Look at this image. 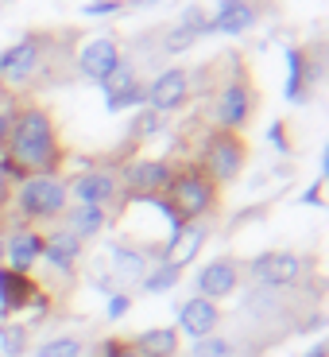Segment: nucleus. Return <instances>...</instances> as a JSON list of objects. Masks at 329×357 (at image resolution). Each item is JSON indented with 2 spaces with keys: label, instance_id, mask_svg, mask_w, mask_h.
I'll use <instances>...</instances> for the list:
<instances>
[{
  "label": "nucleus",
  "instance_id": "f257e3e1",
  "mask_svg": "<svg viewBox=\"0 0 329 357\" xmlns=\"http://www.w3.org/2000/svg\"><path fill=\"white\" fill-rule=\"evenodd\" d=\"M4 152L27 171V175H58L66 160V144L58 132V121L47 105L39 101H27L16 109L12 116V128L4 136Z\"/></svg>",
  "mask_w": 329,
  "mask_h": 357
},
{
  "label": "nucleus",
  "instance_id": "f03ea898",
  "mask_svg": "<svg viewBox=\"0 0 329 357\" xmlns=\"http://www.w3.org/2000/svg\"><path fill=\"white\" fill-rule=\"evenodd\" d=\"M58 54H63V47H54V31H27L24 39L0 51V86L16 89L27 82L47 86V78H54Z\"/></svg>",
  "mask_w": 329,
  "mask_h": 357
},
{
  "label": "nucleus",
  "instance_id": "7ed1b4c3",
  "mask_svg": "<svg viewBox=\"0 0 329 357\" xmlns=\"http://www.w3.org/2000/svg\"><path fill=\"white\" fill-rule=\"evenodd\" d=\"M12 206H16V218L24 225H51L66 214L70 206V190H66L63 175H31L27 183H19L16 195H12Z\"/></svg>",
  "mask_w": 329,
  "mask_h": 357
},
{
  "label": "nucleus",
  "instance_id": "20e7f679",
  "mask_svg": "<svg viewBox=\"0 0 329 357\" xmlns=\"http://www.w3.org/2000/svg\"><path fill=\"white\" fill-rule=\"evenodd\" d=\"M167 198L175 202V210L186 218V222H205V218H214L217 210H221V187L205 175V167L198 160L175 167Z\"/></svg>",
  "mask_w": 329,
  "mask_h": 357
},
{
  "label": "nucleus",
  "instance_id": "39448f33",
  "mask_svg": "<svg viewBox=\"0 0 329 357\" xmlns=\"http://www.w3.org/2000/svg\"><path fill=\"white\" fill-rule=\"evenodd\" d=\"M256 113H259V89L252 82L248 66L241 63L229 78H221V89L214 98V125L244 136V128L256 121Z\"/></svg>",
  "mask_w": 329,
  "mask_h": 357
},
{
  "label": "nucleus",
  "instance_id": "423d86ee",
  "mask_svg": "<svg viewBox=\"0 0 329 357\" xmlns=\"http://www.w3.org/2000/svg\"><path fill=\"white\" fill-rule=\"evenodd\" d=\"M248 160H252V148L241 132H229V128H217V125L205 132L198 163L205 167V175L214 178L217 187L236 183V178L244 175V167H248Z\"/></svg>",
  "mask_w": 329,
  "mask_h": 357
},
{
  "label": "nucleus",
  "instance_id": "0eeeda50",
  "mask_svg": "<svg viewBox=\"0 0 329 357\" xmlns=\"http://www.w3.org/2000/svg\"><path fill=\"white\" fill-rule=\"evenodd\" d=\"M244 276L256 287H267V291H291V287L306 276V260L291 249H271V252L252 257L248 264H244Z\"/></svg>",
  "mask_w": 329,
  "mask_h": 357
},
{
  "label": "nucleus",
  "instance_id": "6e6552de",
  "mask_svg": "<svg viewBox=\"0 0 329 357\" xmlns=\"http://www.w3.org/2000/svg\"><path fill=\"white\" fill-rule=\"evenodd\" d=\"M125 198H152V195H167L170 178H175V163L170 160H128L116 171Z\"/></svg>",
  "mask_w": 329,
  "mask_h": 357
},
{
  "label": "nucleus",
  "instance_id": "1a4fd4ad",
  "mask_svg": "<svg viewBox=\"0 0 329 357\" xmlns=\"http://www.w3.org/2000/svg\"><path fill=\"white\" fill-rule=\"evenodd\" d=\"M326 74V59H321V47L306 51V47H287V101L294 105H306L314 98V86Z\"/></svg>",
  "mask_w": 329,
  "mask_h": 357
},
{
  "label": "nucleus",
  "instance_id": "9d476101",
  "mask_svg": "<svg viewBox=\"0 0 329 357\" xmlns=\"http://www.w3.org/2000/svg\"><path fill=\"white\" fill-rule=\"evenodd\" d=\"M66 190H70V198L78 206H101V210H109L113 202H125V190H120V178H116L113 167L81 171V175H74L66 183Z\"/></svg>",
  "mask_w": 329,
  "mask_h": 357
},
{
  "label": "nucleus",
  "instance_id": "9b49d317",
  "mask_svg": "<svg viewBox=\"0 0 329 357\" xmlns=\"http://www.w3.org/2000/svg\"><path fill=\"white\" fill-rule=\"evenodd\" d=\"M120 63H125V51H120V39H113V36L89 39V43L74 54V70H78L81 78L97 82V86H105V82L120 70Z\"/></svg>",
  "mask_w": 329,
  "mask_h": 357
},
{
  "label": "nucleus",
  "instance_id": "f8f14e48",
  "mask_svg": "<svg viewBox=\"0 0 329 357\" xmlns=\"http://www.w3.org/2000/svg\"><path fill=\"white\" fill-rule=\"evenodd\" d=\"M244 280V264L236 257H214L209 264H202V272H198V295L202 299H209V303H221V299H229V295H236V287H241Z\"/></svg>",
  "mask_w": 329,
  "mask_h": 357
},
{
  "label": "nucleus",
  "instance_id": "ddd939ff",
  "mask_svg": "<svg viewBox=\"0 0 329 357\" xmlns=\"http://www.w3.org/2000/svg\"><path fill=\"white\" fill-rule=\"evenodd\" d=\"M190 89H194V82H190V70H182V66H167V70H159L152 82H147V105L155 109V113H178V109L190 101Z\"/></svg>",
  "mask_w": 329,
  "mask_h": 357
},
{
  "label": "nucleus",
  "instance_id": "4468645a",
  "mask_svg": "<svg viewBox=\"0 0 329 357\" xmlns=\"http://www.w3.org/2000/svg\"><path fill=\"white\" fill-rule=\"evenodd\" d=\"M101 89H105V113H125V109L147 105V82L136 74L132 59H125V63H120V70H116Z\"/></svg>",
  "mask_w": 329,
  "mask_h": 357
},
{
  "label": "nucleus",
  "instance_id": "2eb2a0df",
  "mask_svg": "<svg viewBox=\"0 0 329 357\" xmlns=\"http://www.w3.org/2000/svg\"><path fill=\"white\" fill-rule=\"evenodd\" d=\"M267 16V0H221L209 16L214 36H244Z\"/></svg>",
  "mask_w": 329,
  "mask_h": 357
},
{
  "label": "nucleus",
  "instance_id": "dca6fc26",
  "mask_svg": "<svg viewBox=\"0 0 329 357\" xmlns=\"http://www.w3.org/2000/svg\"><path fill=\"white\" fill-rule=\"evenodd\" d=\"M225 322V311L221 303H209V299H202V295H194V299H186V303L178 307V334H186V338H209V334L221 331Z\"/></svg>",
  "mask_w": 329,
  "mask_h": 357
},
{
  "label": "nucleus",
  "instance_id": "f3484780",
  "mask_svg": "<svg viewBox=\"0 0 329 357\" xmlns=\"http://www.w3.org/2000/svg\"><path fill=\"white\" fill-rule=\"evenodd\" d=\"M43 260V229L35 225H16L4 237V268L12 272H31Z\"/></svg>",
  "mask_w": 329,
  "mask_h": 357
},
{
  "label": "nucleus",
  "instance_id": "a211bd4d",
  "mask_svg": "<svg viewBox=\"0 0 329 357\" xmlns=\"http://www.w3.org/2000/svg\"><path fill=\"white\" fill-rule=\"evenodd\" d=\"M155 260H159L155 249H140V245H132V241H113L109 245V268H113V280H125V284H140Z\"/></svg>",
  "mask_w": 329,
  "mask_h": 357
},
{
  "label": "nucleus",
  "instance_id": "6ab92c4d",
  "mask_svg": "<svg viewBox=\"0 0 329 357\" xmlns=\"http://www.w3.org/2000/svg\"><path fill=\"white\" fill-rule=\"evenodd\" d=\"M43 260L58 272V276H78V260H81V241L74 237L70 229H51V233H43Z\"/></svg>",
  "mask_w": 329,
  "mask_h": 357
},
{
  "label": "nucleus",
  "instance_id": "aec40b11",
  "mask_svg": "<svg viewBox=\"0 0 329 357\" xmlns=\"http://www.w3.org/2000/svg\"><path fill=\"white\" fill-rule=\"evenodd\" d=\"M43 291V287L35 284V276L31 272H12V268H0V311L8 314H19L27 311V307L35 303V295Z\"/></svg>",
  "mask_w": 329,
  "mask_h": 357
},
{
  "label": "nucleus",
  "instance_id": "412c9836",
  "mask_svg": "<svg viewBox=\"0 0 329 357\" xmlns=\"http://www.w3.org/2000/svg\"><path fill=\"white\" fill-rule=\"evenodd\" d=\"M205 241H209V225H205V222H190L182 233H175L170 241L159 245V260H167V264H175V268H186L190 260L202 252Z\"/></svg>",
  "mask_w": 329,
  "mask_h": 357
},
{
  "label": "nucleus",
  "instance_id": "4be33fe9",
  "mask_svg": "<svg viewBox=\"0 0 329 357\" xmlns=\"http://www.w3.org/2000/svg\"><path fill=\"white\" fill-rule=\"evenodd\" d=\"M63 222V229H70L74 237H78L81 245L89 241V237H97L101 229L109 225V210H101V206H66V214L58 218Z\"/></svg>",
  "mask_w": 329,
  "mask_h": 357
},
{
  "label": "nucleus",
  "instance_id": "5701e85b",
  "mask_svg": "<svg viewBox=\"0 0 329 357\" xmlns=\"http://www.w3.org/2000/svg\"><path fill=\"white\" fill-rule=\"evenodd\" d=\"M132 346L143 357H178V331L175 326H152L132 338Z\"/></svg>",
  "mask_w": 329,
  "mask_h": 357
},
{
  "label": "nucleus",
  "instance_id": "b1692460",
  "mask_svg": "<svg viewBox=\"0 0 329 357\" xmlns=\"http://www.w3.org/2000/svg\"><path fill=\"white\" fill-rule=\"evenodd\" d=\"M178 280H182V268L167 264V260H155V264L147 268V276L140 280V287H143L147 295H163V291H170Z\"/></svg>",
  "mask_w": 329,
  "mask_h": 357
},
{
  "label": "nucleus",
  "instance_id": "393cba45",
  "mask_svg": "<svg viewBox=\"0 0 329 357\" xmlns=\"http://www.w3.org/2000/svg\"><path fill=\"white\" fill-rule=\"evenodd\" d=\"M190 357H241V338H229V334H209V338H198Z\"/></svg>",
  "mask_w": 329,
  "mask_h": 357
},
{
  "label": "nucleus",
  "instance_id": "a878e982",
  "mask_svg": "<svg viewBox=\"0 0 329 357\" xmlns=\"http://www.w3.org/2000/svg\"><path fill=\"white\" fill-rule=\"evenodd\" d=\"M86 354V342L78 334H58V338H47L35 349V357H81Z\"/></svg>",
  "mask_w": 329,
  "mask_h": 357
},
{
  "label": "nucleus",
  "instance_id": "bb28decb",
  "mask_svg": "<svg viewBox=\"0 0 329 357\" xmlns=\"http://www.w3.org/2000/svg\"><path fill=\"white\" fill-rule=\"evenodd\" d=\"M198 43V36L194 31H186V27H178V24H170L167 31H163V39H159V54H182V51H190V47Z\"/></svg>",
  "mask_w": 329,
  "mask_h": 357
},
{
  "label": "nucleus",
  "instance_id": "cd10ccee",
  "mask_svg": "<svg viewBox=\"0 0 329 357\" xmlns=\"http://www.w3.org/2000/svg\"><path fill=\"white\" fill-rule=\"evenodd\" d=\"M0 354L4 357H24L27 354V326L8 322V326L0 331Z\"/></svg>",
  "mask_w": 329,
  "mask_h": 357
},
{
  "label": "nucleus",
  "instance_id": "c85d7f7f",
  "mask_svg": "<svg viewBox=\"0 0 329 357\" xmlns=\"http://www.w3.org/2000/svg\"><path fill=\"white\" fill-rule=\"evenodd\" d=\"M178 27H186V31H194L198 39H205V36H214V27H209V12L202 8V4H190L182 16L175 20Z\"/></svg>",
  "mask_w": 329,
  "mask_h": 357
},
{
  "label": "nucleus",
  "instance_id": "c756f323",
  "mask_svg": "<svg viewBox=\"0 0 329 357\" xmlns=\"http://www.w3.org/2000/svg\"><path fill=\"white\" fill-rule=\"evenodd\" d=\"M267 144H271L279 155H291V152H294L291 125H287V121H271V125H267Z\"/></svg>",
  "mask_w": 329,
  "mask_h": 357
},
{
  "label": "nucleus",
  "instance_id": "7c9ffc66",
  "mask_svg": "<svg viewBox=\"0 0 329 357\" xmlns=\"http://www.w3.org/2000/svg\"><path fill=\"white\" fill-rule=\"evenodd\" d=\"M27 178H31V175H27V171L19 167L8 152H0V187H19V183H27Z\"/></svg>",
  "mask_w": 329,
  "mask_h": 357
},
{
  "label": "nucleus",
  "instance_id": "2f4dec72",
  "mask_svg": "<svg viewBox=\"0 0 329 357\" xmlns=\"http://www.w3.org/2000/svg\"><path fill=\"white\" fill-rule=\"evenodd\" d=\"M97 357H143V354L132 346V338H105L97 346Z\"/></svg>",
  "mask_w": 329,
  "mask_h": 357
},
{
  "label": "nucleus",
  "instance_id": "473e14b6",
  "mask_svg": "<svg viewBox=\"0 0 329 357\" xmlns=\"http://www.w3.org/2000/svg\"><path fill=\"white\" fill-rule=\"evenodd\" d=\"M109 322H116V319H125L128 311H132V295L128 291H109Z\"/></svg>",
  "mask_w": 329,
  "mask_h": 357
},
{
  "label": "nucleus",
  "instance_id": "72a5a7b5",
  "mask_svg": "<svg viewBox=\"0 0 329 357\" xmlns=\"http://www.w3.org/2000/svg\"><path fill=\"white\" fill-rule=\"evenodd\" d=\"M125 12V0H89L86 4V16H116Z\"/></svg>",
  "mask_w": 329,
  "mask_h": 357
},
{
  "label": "nucleus",
  "instance_id": "f704fd0d",
  "mask_svg": "<svg viewBox=\"0 0 329 357\" xmlns=\"http://www.w3.org/2000/svg\"><path fill=\"white\" fill-rule=\"evenodd\" d=\"M321 190H326V178H318V183H314V187L306 190L303 202H306V206H321Z\"/></svg>",
  "mask_w": 329,
  "mask_h": 357
},
{
  "label": "nucleus",
  "instance_id": "c9c22d12",
  "mask_svg": "<svg viewBox=\"0 0 329 357\" xmlns=\"http://www.w3.org/2000/svg\"><path fill=\"white\" fill-rule=\"evenodd\" d=\"M306 357H329V346L326 342H314V346L306 349Z\"/></svg>",
  "mask_w": 329,
  "mask_h": 357
},
{
  "label": "nucleus",
  "instance_id": "e433bc0d",
  "mask_svg": "<svg viewBox=\"0 0 329 357\" xmlns=\"http://www.w3.org/2000/svg\"><path fill=\"white\" fill-rule=\"evenodd\" d=\"M152 4H159V0H125V8H152Z\"/></svg>",
  "mask_w": 329,
  "mask_h": 357
},
{
  "label": "nucleus",
  "instance_id": "4c0bfd02",
  "mask_svg": "<svg viewBox=\"0 0 329 357\" xmlns=\"http://www.w3.org/2000/svg\"><path fill=\"white\" fill-rule=\"evenodd\" d=\"M0 268H4V237H0Z\"/></svg>",
  "mask_w": 329,
  "mask_h": 357
},
{
  "label": "nucleus",
  "instance_id": "58836bf2",
  "mask_svg": "<svg viewBox=\"0 0 329 357\" xmlns=\"http://www.w3.org/2000/svg\"><path fill=\"white\" fill-rule=\"evenodd\" d=\"M0 152H4V144H0Z\"/></svg>",
  "mask_w": 329,
  "mask_h": 357
}]
</instances>
